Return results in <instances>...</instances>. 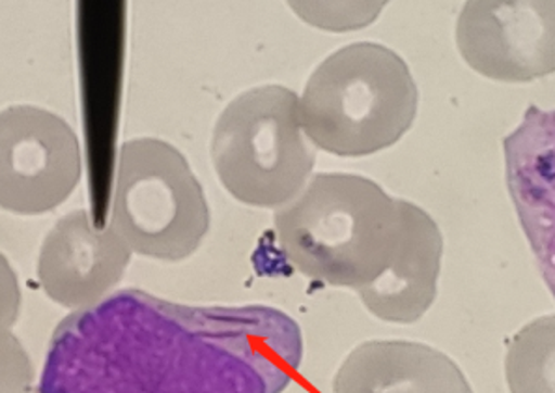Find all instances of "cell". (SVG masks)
<instances>
[{
    "mask_svg": "<svg viewBox=\"0 0 555 393\" xmlns=\"http://www.w3.org/2000/svg\"><path fill=\"white\" fill-rule=\"evenodd\" d=\"M129 245L89 212L61 217L41 244L38 281L54 304L85 309L107 299L131 261Z\"/></svg>",
    "mask_w": 555,
    "mask_h": 393,
    "instance_id": "ba28073f",
    "label": "cell"
},
{
    "mask_svg": "<svg viewBox=\"0 0 555 393\" xmlns=\"http://www.w3.org/2000/svg\"><path fill=\"white\" fill-rule=\"evenodd\" d=\"M79 139L62 116L12 105L0 116V204L17 216L61 206L81 180Z\"/></svg>",
    "mask_w": 555,
    "mask_h": 393,
    "instance_id": "8992f818",
    "label": "cell"
},
{
    "mask_svg": "<svg viewBox=\"0 0 555 393\" xmlns=\"http://www.w3.org/2000/svg\"><path fill=\"white\" fill-rule=\"evenodd\" d=\"M332 393H474L461 367L415 341H366L346 356Z\"/></svg>",
    "mask_w": 555,
    "mask_h": 393,
    "instance_id": "30bf717a",
    "label": "cell"
},
{
    "mask_svg": "<svg viewBox=\"0 0 555 393\" xmlns=\"http://www.w3.org/2000/svg\"><path fill=\"white\" fill-rule=\"evenodd\" d=\"M456 46L469 68L494 81L555 74V2H467Z\"/></svg>",
    "mask_w": 555,
    "mask_h": 393,
    "instance_id": "52a82bcc",
    "label": "cell"
},
{
    "mask_svg": "<svg viewBox=\"0 0 555 393\" xmlns=\"http://www.w3.org/2000/svg\"><path fill=\"white\" fill-rule=\"evenodd\" d=\"M508 195L555 300V109L537 105L503 141Z\"/></svg>",
    "mask_w": 555,
    "mask_h": 393,
    "instance_id": "9c48e42d",
    "label": "cell"
},
{
    "mask_svg": "<svg viewBox=\"0 0 555 393\" xmlns=\"http://www.w3.org/2000/svg\"><path fill=\"white\" fill-rule=\"evenodd\" d=\"M304 333L271 305H188L122 289L54 328L38 393H283Z\"/></svg>",
    "mask_w": 555,
    "mask_h": 393,
    "instance_id": "6da1fadb",
    "label": "cell"
},
{
    "mask_svg": "<svg viewBox=\"0 0 555 393\" xmlns=\"http://www.w3.org/2000/svg\"><path fill=\"white\" fill-rule=\"evenodd\" d=\"M291 8L314 27L343 30L371 25L384 2H291Z\"/></svg>",
    "mask_w": 555,
    "mask_h": 393,
    "instance_id": "7c38bea8",
    "label": "cell"
},
{
    "mask_svg": "<svg viewBox=\"0 0 555 393\" xmlns=\"http://www.w3.org/2000/svg\"><path fill=\"white\" fill-rule=\"evenodd\" d=\"M505 379L511 393H555V315L531 320L508 341Z\"/></svg>",
    "mask_w": 555,
    "mask_h": 393,
    "instance_id": "8fae6325",
    "label": "cell"
},
{
    "mask_svg": "<svg viewBox=\"0 0 555 393\" xmlns=\"http://www.w3.org/2000/svg\"><path fill=\"white\" fill-rule=\"evenodd\" d=\"M304 134L294 90L262 85L236 96L211 134L219 182L240 203L285 206L304 191L317 162Z\"/></svg>",
    "mask_w": 555,
    "mask_h": 393,
    "instance_id": "277c9868",
    "label": "cell"
},
{
    "mask_svg": "<svg viewBox=\"0 0 555 393\" xmlns=\"http://www.w3.org/2000/svg\"><path fill=\"white\" fill-rule=\"evenodd\" d=\"M273 221L296 270L358 292L376 319L412 325L436 300L440 227L427 211L387 195L371 178L320 173Z\"/></svg>",
    "mask_w": 555,
    "mask_h": 393,
    "instance_id": "7a4b0ae2",
    "label": "cell"
},
{
    "mask_svg": "<svg viewBox=\"0 0 555 393\" xmlns=\"http://www.w3.org/2000/svg\"><path fill=\"white\" fill-rule=\"evenodd\" d=\"M210 206L182 152L157 137L122 144L111 227L129 250L163 263L191 257L210 231Z\"/></svg>",
    "mask_w": 555,
    "mask_h": 393,
    "instance_id": "5b68a950",
    "label": "cell"
},
{
    "mask_svg": "<svg viewBox=\"0 0 555 393\" xmlns=\"http://www.w3.org/2000/svg\"><path fill=\"white\" fill-rule=\"evenodd\" d=\"M417 107L420 90L404 59L373 41L330 54L299 98L305 136L339 157L373 156L399 143Z\"/></svg>",
    "mask_w": 555,
    "mask_h": 393,
    "instance_id": "3957f363",
    "label": "cell"
}]
</instances>
